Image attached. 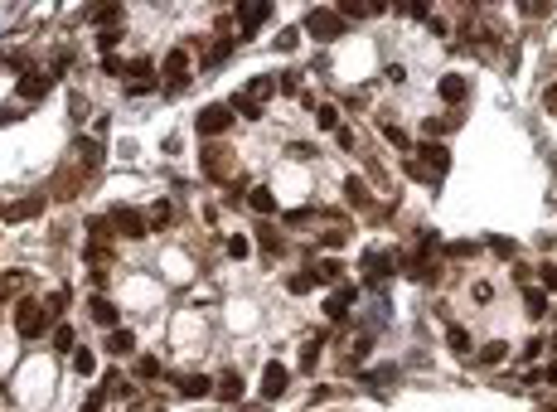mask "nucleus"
<instances>
[{"label":"nucleus","mask_w":557,"mask_h":412,"mask_svg":"<svg viewBox=\"0 0 557 412\" xmlns=\"http://www.w3.org/2000/svg\"><path fill=\"white\" fill-rule=\"evenodd\" d=\"M363 267H368V272H373V276H388L392 257H388V252H368V257H363Z\"/></svg>","instance_id":"nucleus-25"},{"label":"nucleus","mask_w":557,"mask_h":412,"mask_svg":"<svg viewBox=\"0 0 557 412\" xmlns=\"http://www.w3.org/2000/svg\"><path fill=\"white\" fill-rule=\"evenodd\" d=\"M349 301H354V286H339V291H334L330 301H325V315H330V320H344Z\"/></svg>","instance_id":"nucleus-14"},{"label":"nucleus","mask_w":557,"mask_h":412,"mask_svg":"<svg viewBox=\"0 0 557 412\" xmlns=\"http://www.w3.org/2000/svg\"><path fill=\"white\" fill-rule=\"evenodd\" d=\"M248 252H252V243H248V238H228V257H238V262H243Z\"/></svg>","instance_id":"nucleus-35"},{"label":"nucleus","mask_w":557,"mask_h":412,"mask_svg":"<svg viewBox=\"0 0 557 412\" xmlns=\"http://www.w3.org/2000/svg\"><path fill=\"white\" fill-rule=\"evenodd\" d=\"M286 286H291L296 296H306V291H315V286H320V276H315V267H306V272H296V276H291Z\"/></svg>","instance_id":"nucleus-22"},{"label":"nucleus","mask_w":557,"mask_h":412,"mask_svg":"<svg viewBox=\"0 0 557 412\" xmlns=\"http://www.w3.org/2000/svg\"><path fill=\"white\" fill-rule=\"evenodd\" d=\"M39 209H44V199H20V204H5V209H0V219L20 223V219H34Z\"/></svg>","instance_id":"nucleus-11"},{"label":"nucleus","mask_w":557,"mask_h":412,"mask_svg":"<svg viewBox=\"0 0 557 412\" xmlns=\"http://www.w3.org/2000/svg\"><path fill=\"white\" fill-rule=\"evenodd\" d=\"M315 126H320V131H339V107L320 102V107H315Z\"/></svg>","instance_id":"nucleus-23"},{"label":"nucleus","mask_w":557,"mask_h":412,"mask_svg":"<svg viewBox=\"0 0 557 412\" xmlns=\"http://www.w3.org/2000/svg\"><path fill=\"white\" fill-rule=\"evenodd\" d=\"M54 349H73V325H58L54 330Z\"/></svg>","instance_id":"nucleus-36"},{"label":"nucleus","mask_w":557,"mask_h":412,"mask_svg":"<svg viewBox=\"0 0 557 412\" xmlns=\"http://www.w3.org/2000/svg\"><path fill=\"white\" fill-rule=\"evenodd\" d=\"M306 29L315 39H339V34H344V20H339V10H310Z\"/></svg>","instance_id":"nucleus-5"},{"label":"nucleus","mask_w":557,"mask_h":412,"mask_svg":"<svg viewBox=\"0 0 557 412\" xmlns=\"http://www.w3.org/2000/svg\"><path fill=\"white\" fill-rule=\"evenodd\" d=\"M228 54H233V39H219V44H214V49L204 54V68H219V63H223Z\"/></svg>","instance_id":"nucleus-24"},{"label":"nucleus","mask_w":557,"mask_h":412,"mask_svg":"<svg viewBox=\"0 0 557 412\" xmlns=\"http://www.w3.org/2000/svg\"><path fill=\"white\" fill-rule=\"evenodd\" d=\"M281 82L277 78H267V73H262V78H252L248 87H243V92H238V97H243V102H252V107H262V102H267V97H272V92H277Z\"/></svg>","instance_id":"nucleus-7"},{"label":"nucleus","mask_w":557,"mask_h":412,"mask_svg":"<svg viewBox=\"0 0 557 412\" xmlns=\"http://www.w3.org/2000/svg\"><path fill=\"white\" fill-rule=\"evenodd\" d=\"M334 141H339V151H354V146H359V141H354V131H344V126L334 131Z\"/></svg>","instance_id":"nucleus-40"},{"label":"nucleus","mask_w":557,"mask_h":412,"mask_svg":"<svg viewBox=\"0 0 557 412\" xmlns=\"http://www.w3.org/2000/svg\"><path fill=\"white\" fill-rule=\"evenodd\" d=\"M286 388H291V369H286L281 359H272V364L262 369V398H267V403H277Z\"/></svg>","instance_id":"nucleus-4"},{"label":"nucleus","mask_w":557,"mask_h":412,"mask_svg":"<svg viewBox=\"0 0 557 412\" xmlns=\"http://www.w3.org/2000/svg\"><path fill=\"white\" fill-rule=\"evenodd\" d=\"M194 126H199V136H219V131H228V126H233V107L214 102V107H204V112L194 116Z\"/></svg>","instance_id":"nucleus-3"},{"label":"nucleus","mask_w":557,"mask_h":412,"mask_svg":"<svg viewBox=\"0 0 557 412\" xmlns=\"http://www.w3.org/2000/svg\"><path fill=\"white\" fill-rule=\"evenodd\" d=\"M204 175H209V180H223V175H228V151H223V146L204 151Z\"/></svg>","instance_id":"nucleus-12"},{"label":"nucleus","mask_w":557,"mask_h":412,"mask_svg":"<svg viewBox=\"0 0 557 412\" xmlns=\"http://www.w3.org/2000/svg\"><path fill=\"white\" fill-rule=\"evenodd\" d=\"M436 92H441L446 102H451V107H456V102H465V92H470V82L461 78V73H446V78L436 82Z\"/></svg>","instance_id":"nucleus-9"},{"label":"nucleus","mask_w":557,"mask_h":412,"mask_svg":"<svg viewBox=\"0 0 557 412\" xmlns=\"http://www.w3.org/2000/svg\"><path fill=\"white\" fill-rule=\"evenodd\" d=\"M301 44V29H281L277 34V49H296Z\"/></svg>","instance_id":"nucleus-38"},{"label":"nucleus","mask_w":557,"mask_h":412,"mask_svg":"<svg viewBox=\"0 0 557 412\" xmlns=\"http://www.w3.org/2000/svg\"><path fill=\"white\" fill-rule=\"evenodd\" d=\"M73 369H78V374H97V359H92V349H78V354H73Z\"/></svg>","instance_id":"nucleus-29"},{"label":"nucleus","mask_w":557,"mask_h":412,"mask_svg":"<svg viewBox=\"0 0 557 412\" xmlns=\"http://www.w3.org/2000/svg\"><path fill=\"white\" fill-rule=\"evenodd\" d=\"M160 73H165L170 92H180V87L189 82V54H184V49H170V54H165V63H160Z\"/></svg>","instance_id":"nucleus-6"},{"label":"nucleus","mask_w":557,"mask_h":412,"mask_svg":"<svg viewBox=\"0 0 557 412\" xmlns=\"http://www.w3.org/2000/svg\"><path fill=\"white\" fill-rule=\"evenodd\" d=\"M417 156L426 161V170H431V175H441L446 165H451V161H446V146H421Z\"/></svg>","instance_id":"nucleus-20"},{"label":"nucleus","mask_w":557,"mask_h":412,"mask_svg":"<svg viewBox=\"0 0 557 412\" xmlns=\"http://www.w3.org/2000/svg\"><path fill=\"white\" fill-rule=\"evenodd\" d=\"M543 107H548V112H557V82L548 87V92H543Z\"/></svg>","instance_id":"nucleus-43"},{"label":"nucleus","mask_w":557,"mask_h":412,"mask_svg":"<svg viewBox=\"0 0 557 412\" xmlns=\"http://www.w3.org/2000/svg\"><path fill=\"white\" fill-rule=\"evenodd\" d=\"M315 276H320V281H339V276H344V267H339V262H320V267H315Z\"/></svg>","instance_id":"nucleus-32"},{"label":"nucleus","mask_w":557,"mask_h":412,"mask_svg":"<svg viewBox=\"0 0 557 412\" xmlns=\"http://www.w3.org/2000/svg\"><path fill=\"white\" fill-rule=\"evenodd\" d=\"M116 44H121V34H116V29H102V34H97V49H102V54H111Z\"/></svg>","instance_id":"nucleus-34"},{"label":"nucleus","mask_w":557,"mask_h":412,"mask_svg":"<svg viewBox=\"0 0 557 412\" xmlns=\"http://www.w3.org/2000/svg\"><path fill=\"white\" fill-rule=\"evenodd\" d=\"M383 136H388L392 146H397V151L407 146V131H402V126H392V121H383Z\"/></svg>","instance_id":"nucleus-37"},{"label":"nucleus","mask_w":557,"mask_h":412,"mask_svg":"<svg viewBox=\"0 0 557 412\" xmlns=\"http://www.w3.org/2000/svg\"><path fill=\"white\" fill-rule=\"evenodd\" d=\"M87 310H92V320H97V325H116V305H111L107 296H92Z\"/></svg>","instance_id":"nucleus-17"},{"label":"nucleus","mask_w":557,"mask_h":412,"mask_svg":"<svg viewBox=\"0 0 557 412\" xmlns=\"http://www.w3.org/2000/svg\"><path fill=\"white\" fill-rule=\"evenodd\" d=\"M538 281H543V291L553 296L557 291V262H543V267H538Z\"/></svg>","instance_id":"nucleus-30"},{"label":"nucleus","mask_w":557,"mask_h":412,"mask_svg":"<svg viewBox=\"0 0 557 412\" xmlns=\"http://www.w3.org/2000/svg\"><path fill=\"white\" fill-rule=\"evenodd\" d=\"M107 398H111L107 388H97V393H87V403H83V412H102V408H107Z\"/></svg>","instance_id":"nucleus-33"},{"label":"nucleus","mask_w":557,"mask_h":412,"mask_svg":"<svg viewBox=\"0 0 557 412\" xmlns=\"http://www.w3.org/2000/svg\"><path fill=\"white\" fill-rule=\"evenodd\" d=\"M267 15H272V5H238V25H243V39H248L252 29L267 20Z\"/></svg>","instance_id":"nucleus-10"},{"label":"nucleus","mask_w":557,"mask_h":412,"mask_svg":"<svg viewBox=\"0 0 557 412\" xmlns=\"http://www.w3.org/2000/svg\"><path fill=\"white\" fill-rule=\"evenodd\" d=\"M49 87H54V73H25V78H20V97L34 102V97H44Z\"/></svg>","instance_id":"nucleus-8"},{"label":"nucleus","mask_w":557,"mask_h":412,"mask_svg":"<svg viewBox=\"0 0 557 412\" xmlns=\"http://www.w3.org/2000/svg\"><path fill=\"white\" fill-rule=\"evenodd\" d=\"M344 199H349L354 209H368V204H373V199H368V185H363L359 175H349V180H344Z\"/></svg>","instance_id":"nucleus-16"},{"label":"nucleus","mask_w":557,"mask_h":412,"mask_svg":"<svg viewBox=\"0 0 557 412\" xmlns=\"http://www.w3.org/2000/svg\"><path fill=\"white\" fill-rule=\"evenodd\" d=\"M111 228H116L121 238H131V243L150 238V219H140L136 209H111Z\"/></svg>","instance_id":"nucleus-2"},{"label":"nucleus","mask_w":557,"mask_h":412,"mask_svg":"<svg viewBox=\"0 0 557 412\" xmlns=\"http://www.w3.org/2000/svg\"><path fill=\"white\" fill-rule=\"evenodd\" d=\"M214 393H219L223 403H238L243 398V374H223L219 384H214Z\"/></svg>","instance_id":"nucleus-15"},{"label":"nucleus","mask_w":557,"mask_h":412,"mask_svg":"<svg viewBox=\"0 0 557 412\" xmlns=\"http://www.w3.org/2000/svg\"><path fill=\"white\" fill-rule=\"evenodd\" d=\"M320 243H325V247H344V233H334V228H330V233H320Z\"/></svg>","instance_id":"nucleus-42"},{"label":"nucleus","mask_w":557,"mask_h":412,"mask_svg":"<svg viewBox=\"0 0 557 412\" xmlns=\"http://www.w3.org/2000/svg\"><path fill=\"white\" fill-rule=\"evenodd\" d=\"M107 349H111V354H136V335H131V330H111Z\"/></svg>","instance_id":"nucleus-18"},{"label":"nucleus","mask_w":557,"mask_h":412,"mask_svg":"<svg viewBox=\"0 0 557 412\" xmlns=\"http://www.w3.org/2000/svg\"><path fill=\"white\" fill-rule=\"evenodd\" d=\"M504 354H509V345L495 340V345H485V349H480V364H490V369H495V364H504Z\"/></svg>","instance_id":"nucleus-27"},{"label":"nucleus","mask_w":557,"mask_h":412,"mask_svg":"<svg viewBox=\"0 0 557 412\" xmlns=\"http://www.w3.org/2000/svg\"><path fill=\"white\" fill-rule=\"evenodd\" d=\"M315 219V209H291V214H286V223H310Z\"/></svg>","instance_id":"nucleus-41"},{"label":"nucleus","mask_w":557,"mask_h":412,"mask_svg":"<svg viewBox=\"0 0 557 412\" xmlns=\"http://www.w3.org/2000/svg\"><path fill=\"white\" fill-rule=\"evenodd\" d=\"M136 379H160V359H155V354H140V359H136Z\"/></svg>","instance_id":"nucleus-26"},{"label":"nucleus","mask_w":557,"mask_h":412,"mask_svg":"<svg viewBox=\"0 0 557 412\" xmlns=\"http://www.w3.org/2000/svg\"><path fill=\"white\" fill-rule=\"evenodd\" d=\"M248 204L257 209V214H277V199H272V190H267V185H257V190L248 194Z\"/></svg>","instance_id":"nucleus-21"},{"label":"nucleus","mask_w":557,"mask_h":412,"mask_svg":"<svg viewBox=\"0 0 557 412\" xmlns=\"http://www.w3.org/2000/svg\"><path fill=\"white\" fill-rule=\"evenodd\" d=\"M15 330H20L25 340H39V335L49 330V310H44V305H34V301L15 305Z\"/></svg>","instance_id":"nucleus-1"},{"label":"nucleus","mask_w":557,"mask_h":412,"mask_svg":"<svg viewBox=\"0 0 557 412\" xmlns=\"http://www.w3.org/2000/svg\"><path fill=\"white\" fill-rule=\"evenodd\" d=\"M446 345H451L456 354H465V349H470V335H465L461 325H451V330H446Z\"/></svg>","instance_id":"nucleus-28"},{"label":"nucleus","mask_w":557,"mask_h":412,"mask_svg":"<svg viewBox=\"0 0 557 412\" xmlns=\"http://www.w3.org/2000/svg\"><path fill=\"white\" fill-rule=\"evenodd\" d=\"M315 359H320V340H310V345H306V354H301V364H306V369H315Z\"/></svg>","instance_id":"nucleus-39"},{"label":"nucleus","mask_w":557,"mask_h":412,"mask_svg":"<svg viewBox=\"0 0 557 412\" xmlns=\"http://www.w3.org/2000/svg\"><path fill=\"white\" fill-rule=\"evenodd\" d=\"M180 393H184V398H209V393H214V379H204V374H184V379H180Z\"/></svg>","instance_id":"nucleus-13"},{"label":"nucleus","mask_w":557,"mask_h":412,"mask_svg":"<svg viewBox=\"0 0 557 412\" xmlns=\"http://www.w3.org/2000/svg\"><path fill=\"white\" fill-rule=\"evenodd\" d=\"M524 305H529L533 320H543V315H548V291H538V286H524Z\"/></svg>","instance_id":"nucleus-19"},{"label":"nucleus","mask_w":557,"mask_h":412,"mask_svg":"<svg viewBox=\"0 0 557 412\" xmlns=\"http://www.w3.org/2000/svg\"><path fill=\"white\" fill-rule=\"evenodd\" d=\"M170 219H175V209H170L165 199H160V204H155V209H150V228H165Z\"/></svg>","instance_id":"nucleus-31"}]
</instances>
